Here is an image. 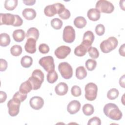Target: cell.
Segmentation results:
<instances>
[{"mask_svg": "<svg viewBox=\"0 0 125 125\" xmlns=\"http://www.w3.org/2000/svg\"><path fill=\"white\" fill-rule=\"evenodd\" d=\"M103 111L106 116L113 120H120L123 116L122 113L119 107L113 103L106 104L104 107Z\"/></svg>", "mask_w": 125, "mask_h": 125, "instance_id": "cell-1", "label": "cell"}, {"mask_svg": "<svg viewBox=\"0 0 125 125\" xmlns=\"http://www.w3.org/2000/svg\"><path fill=\"white\" fill-rule=\"evenodd\" d=\"M44 77V74L40 69H35L33 71L28 80L31 83L33 90H37L41 87L43 82Z\"/></svg>", "mask_w": 125, "mask_h": 125, "instance_id": "cell-2", "label": "cell"}, {"mask_svg": "<svg viewBox=\"0 0 125 125\" xmlns=\"http://www.w3.org/2000/svg\"><path fill=\"white\" fill-rule=\"evenodd\" d=\"M118 41L114 37H110L107 40L103 41L100 44L101 51L104 53H108L115 49L117 46Z\"/></svg>", "mask_w": 125, "mask_h": 125, "instance_id": "cell-3", "label": "cell"}, {"mask_svg": "<svg viewBox=\"0 0 125 125\" xmlns=\"http://www.w3.org/2000/svg\"><path fill=\"white\" fill-rule=\"evenodd\" d=\"M85 98L90 101L96 99L98 92L97 85L93 83H89L85 86Z\"/></svg>", "mask_w": 125, "mask_h": 125, "instance_id": "cell-4", "label": "cell"}, {"mask_svg": "<svg viewBox=\"0 0 125 125\" xmlns=\"http://www.w3.org/2000/svg\"><path fill=\"white\" fill-rule=\"evenodd\" d=\"M96 9L100 12L104 13H111L114 10L113 4L109 1L106 0H98L95 5Z\"/></svg>", "mask_w": 125, "mask_h": 125, "instance_id": "cell-5", "label": "cell"}, {"mask_svg": "<svg viewBox=\"0 0 125 125\" xmlns=\"http://www.w3.org/2000/svg\"><path fill=\"white\" fill-rule=\"evenodd\" d=\"M40 65L47 72H50L55 70V64L54 59L51 56L42 57L39 61Z\"/></svg>", "mask_w": 125, "mask_h": 125, "instance_id": "cell-6", "label": "cell"}, {"mask_svg": "<svg viewBox=\"0 0 125 125\" xmlns=\"http://www.w3.org/2000/svg\"><path fill=\"white\" fill-rule=\"evenodd\" d=\"M59 71L63 78L70 79L73 75V69L69 63L67 62H61L58 66Z\"/></svg>", "mask_w": 125, "mask_h": 125, "instance_id": "cell-7", "label": "cell"}, {"mask_svg": "<svg viewBox=\"0 0 125 125\" xmlns=\"http://www.w3.org/2000/svg\"><path fill=\"white\" fill-rule=\"evenodd\" d=\"M21 103L20 101L14 98H12L8 102V113L11 116L14 117L19 114Z\"/></svg>", "mask_w": 125, "mask_h": 125, "instance_id": "cell-8", "label": "cell"}, {"mask_svg": "<svg viewBox=\"0 0 125 125\" xmlns=\"http://www.w3.org/2000/svg\"><path fill=\"white\" fill-rule=\"evenodd\" d=\"M63 40L66 43H72L75 39V31L72 26L68 25L64 27L62 34Z\"/></svg>", "mask_w": 125, "mask_h": 125, "instance_id": "cell-9", "label": "cell"}, {"mask_svg": "<svg viewBox=\"0 0 125 125\" xmlns=\"http://www.w3.org/2000/svg\"><path fill=\"white\" fill-rule=\"evenodd\" d=\"M16 21V15L10 13H0V25L5 24L7 25H11L12 26L15 24Z\"/></svg>", "mask_w": 125, "mask_h": 125, "instance_id": "cell-10", "label": "cell"}, {"mask_svg": "<svg viewBox=\"0 0 125 125\" xmlns=\"http://www.w3.org/2000/svg\"><path fill=\"white\" fill-rule=\"evenodd\" d=\"M71 48L65 45H62L58 47L55 51V55L59 59H65L70 53Z\"/></svg>", "mask_w": 125, "mask_h": 125, "instance_id": "cell-11", "label": "cell"}, {"mask_svg": "<svg viewBox=\"0 0 125 125\" xmlns=\"http://www.w3.org/2000/svg\"><path fill=\"white\" fill-rule=\"evenodd\" d=\"M29 104L33 109L39 110L42 107L44 104V101L41 97L34 96L30 99Z\"/></svg>", "mask_w": 125, "mask_h": 125, "instance_id": "cell-12", "label": "cell"}, {"mask_svg": "<svg viewBox=\"0 0 125 125\" xmlns=\"http://www.w3.org/2000/svg\"><path fill=\"white\" fill-rule=\"evenodd\" d=\"M94 38L95 36L93 33L91 31H87L83 34L82 43L89 48L91 46Z\"/></svg>", "mask_w": 125, "mask_h": 125, "instance_id": "cell-13", "label": "cell"}, {"mask_svg": "<svg viewBox=\"0 0 125 125\" xmlns=\"http://www.w3.org/2000/svg\"><path fill=\"white\" fill-rule=\"evenodd\" d=\"M36 40L33 38H28L25 44L24 48L25 51L30 54H33L36 51Z\"/></svg>", "mask_w": 125, "mask_h": 125, "instance_id": "cell-14", "label": "cell"}, {"mask_svg": "<svg viewBox=\"0 0 125 125\" xmlns=\"http://www.w3.org/2000/svg\"><path fill=\"white\" fill-rule=\"evenodd\" d=\"M81 103L77 100L71 101L67 105V110L71 114H75L80 109Z\"/></svg>", "mask_w": 125, "mask_h": 125, "instance_id": "cell-15", "label": "cell"}, {"mask_svg": "<svg viewBox=\"0 0 125 125\" xmlns=\"http://www.w3.org/2000/svg\"><path fill=\"white\" fill-rule=\"evenodd\" d=\"M68 90L67 84L63 82H61L57 84L55 87V91L56 93L60 96L65 95Z\"/></svg>", "mask_w": 125, "mask_h": 125, "instance_id": "cell-16", "label": "cell"}, {"mask_svg": "<svg viewBox=\"0 0 125 125\" xmlns=\"http://www.w3.org/2000/svg\"><path fill=\"white\" fill-rule=\"evenodd\" d=\"M44 13L46 16L49 17H52L57 14L58 9L56 3L45 6L44 9Z\"/></svg>", "mask_w": 125, "mask_h": 125, "instance_id": "cell-17", "label": "cell"}, {"mask_svg": "<svg viewBox=\"0 0 125 125\" xmlns=\"http://www.w3.org/2000/svg\"><path fill=\"white\" fill-rule=\"evenodd\" d=\"M88 19L92 21H97L101 17L100 12L96 8H91L88 10L87 13Z\"/></svg>", "mask_w": 125, "mask_h": 125, "instance_id": "cell-18", "label": "cell"}, {"mask_svg": "<svg viewBox=\"0 0 125 125\" xmlns=\"http://www.w3.org/2000/svg\"><path fill=\"white\" fill-rule=\"evenodd\" d=\"M23 17L27 20H32L36 17V12L32 8H25L22 12Z\"/></svg>", "mask_w": 125, "mask_h": 125, "instance_id": "cell-19", "label": "cell"}, {"mask_svg": "<svg viewBox=\"0 0 125 125\" xmlns=\"http://www.w3.org/2000/svg\"><path fill=\"white\" fill-rule=\"evenodd\" d=\"M12 36L15 41L16 42H21L24 40L26 35L22 29H17L13 32Z\"/></svg>", "mask_w": 125, "mask_h": 125, "instance_id": "cell-20", "label": "cell"}, {"mask_svg": "<svg viewBox=\"0 0 125 125\" xmlns=\"http://www.w3.org/2000/svg\"><path fill=\"white\" fill-rule=\"evenodd\" d=\"M33 89L32 85L28 80L22 83L20 87L19 91L24 94H27Z\"/></svg>", "mask_w": 125, "mask_h": 125, "instance_id": "cell-21", "label": "cell"}, {"mask_svg": "<svg viewBox=\"0 0 125 125\" xmlns=\"http://www.w3.org/2000/svg\"><path fill=\"white\" fill-rule=\"evenodd\" d=\"M88 48L83 44L82 43L79 46H77L74 49V54L79 57H82L85 55Z\"/></svg>", "mask_w": 125, "mask_h": 125, "instance_id": "cell-22", "label": "cell"}, {"mask_svg": "<svg viewBox=\"0 0 125 125\" xmlns=\"http://www.w3.org/2000/svg\"><path fill=\"white\" fill-rule=\"evenodd\" d=\"M39 31L37 28L35 27H31L27 30L26 37L27 39L32 38L37 41L39 37Z\"/></svg>", "mask_w": 125, "mask_h": 125, "instance_id": "cell-23", "label": "cell"}, {"mask_svg": "<svg viewBox=\"0 0 125 125\" xmlns=\"http://www.w3.org/2000/svg\"><path fill=\"white\" fill-rule=\"evenodd\" d=\"M87 21L83 17L79 16L74 20V24L78 28H83L86 24Z\"/></svg>", "mask_w": 125, "mask_h": 125, "instance_id": "cell-24", "label": "cell"}, {"mask_svg": "<svg viewBox=\"0 0 125 125\" xmlns=\"http://www.w3.org/2000/svg\"><path fill=\"white\" fill-rule=\"evenodd\" d=\"M10 43V38L9 35L5 33L0 34V45L5 47L8 46Z\"/></svg>", "mask_w": 125, "mask_h": 125, "instance_id": "cell-25", "label": "cell"}, {"mask_svg": "<svg viewBox=\"0 0 125 125\" xmlns=\"http://www.w3.org/2000/svg\"><path fill=\"white\" fill-rule=\"evenodd\" d=\"M87 76V72L85 68L83 66L77 67L76 69V76L79 80L85 78Z\"/></svg>", "mask_w": 125, "mask_h": 125, "instance_id": "cell-26", "label": "cell"}, {"mask_svg": "<svg viewBox=\"0 0 125 125\" xmlns=\"http://www.w3.org/2000/svg\"><path fill=\"white\" fill-rule=\"evenodd\" d=\"M33 63L32 58L29 56H24L22 57L21 60V63L22 67L24 68L30 67Z\"/></svg>", "mask_w": 125, "mask_h": 125, "instance_id": "cell-27", "label": "cell"}, {"mask_svg": "<svg viewBox=\"0 0 125 125\" xmlns=\"http://www.w3.org/2000/svg\"><path fill=\"white\" fill-rule=\"evenodd\" d=\"M17 0H6L4 2L5 8L9 11H12L15 9V8L17 6Z\"/></svg>", "mask_w": 125, "mask_h": 125, "instance_id": "cell-28", "label": "cell"}, {"mask_svg": "<svg viewBox=\"0 0 125 125\" xmlns=\"http://www.w3.org/2000/svg\"><path fill=\"white\" fill-rule=\"evenodd\" d=\"M83 114L86 116L91 115L94 112L93 106L89 104H86L83 105L82 108Z\"/></svg>", "mask_w": 125, "mask_h": 125, "instance_id": "cell-29", "label": "cell"}, {"mask_svg": "<svg viewBox=\"0 0 125 125\" xmlns=\"http://www.w3.org/2000/svg\"><path fill=\"white\" fill-rule=\"evenodd\" d=\"M58 78V76L57 72L53 70V71L48 72L46 79L47 82L50 83H53L57 81Z\"/></svg>", "mask_w": 125, "mask_h": 125, "instance_id": "cell-30", "label": "cell"}, {"mask_svg": "<svg viewBox=\"0 0 125 125\" xmlns=\"http://www.w3.org/2000/svg\"><path fill=\"white\" fill-rule=\"evenodd\" d=\"M22 47L19 45H14L10 48L11 54L14 56H19L22 53Z\"/></svg>", "mask_w": 125, "mask_h": 125, "instance_id": "cell-31", "label": "cell"}, {"mask_svg": "<svg viewBox=\"0 0 125 125\" xmlns=\"http://www.w3.org/2000/svg\"><path fill=\"white\" fill-rule=\"evenodd\" d=\"M62 24L63 23L62 20L58 18H54L51 21V25L52 27L56 30L60 29L62 28Z\"/></svg>", "mask_w": 125, "mask_h": 125, "instance_id": "cell-32", "label": "cell"}, {"mask_svg": "<svg viewBox=\"0 0 125 125\" xmlns=\"http://www.w3.org/2000/svg\"><path fill=\"white\" fill-rule=\"evenodd\" d=\"M119 94V92L118 90L116 88H111L110 89L107 93V97L111 100H114L116 99Z\"/></svg>", "mask_w": 125, "mask_h": 125, "instance_id": "cell-33", "label": "cell"}, {"mask_svg": "<svg viewBox=\"0 0 125 125\" xmlns=\"http://www.w3.org/2000/svg\"><path fill=\"white\" fill-rule=\"evenodd\" d=\"M85 65L88 71H91L96 68L97 65V62L93 59H88L86 61Z\"/></svg>", "mask_w": 125, "mask_h": 125, "instance_id": "cell-34", "label": "cell"}, {"mask_svg": "<svg viewBox=\"0 0 125 125\" xmlns=\"http://www.w3.org/2000/svg\"><path fill=\"white\" fill-rule=\"evenodd\" d=\"M87 51L89 56L93 59H97L99 56V52L96 47L90 46L88 48Z\"/></svg>", "mask_w": 125, "mask_h": 125, "instance_id": "cell-35", "label": "cell"}, {"mask_svg": "<svg viewBox=\"0 0 125 125\" xmlns=\"http://www.w3.org/2000/svg\"><path fill=\"white\" fill-rule=\"evenodd\" d=\"M26 97H27V94L22 93L19 91L15 93V94L13 95V98L16 99L20 101L21 102H22L26 99Z\"/></svg>", "mask_w": 125, "mask_h": 125, "instance_id": "cell-36", "label": "cell"}, {"mask_svg": "<svg viewBox=\"0 0 125 125\" xmlns=\"http://www.w3.org/2000/svg\"><path fill=\"white\" fill-rule=\"evenodd\" d=\"M72 95L74 97H79L81 96L82 90L81 88L78 85H74L72 87L71 89Z\"/></svg>", "mask_w": 125, "mask_h": 125, "instance_id": "cell-37", "label": "cell"}, {"mask_svg": "<svg viewBox=\"0 0 125 125\" xmlns=\"http://www.w3.org/2000/svg\"><path fill=\"white\" fill-rule=\"evenodd\" d=\"M105 32V28L103 24H99L96 25L95 27V32L96 34L99 36H102L104 34Z\"/></svg>", "mask_w": 125, "mask_h": 125, "instance_id": "cell-38", "label": "cell"}, {"mask_svg": "<svg viewBox=\"0 0 125 125\" xmlns=\"http://www.w3.org/2000/svg\"><path fill=\"white\" fill-rule=\"evenodd\" d=\"M70 15L71 14L69 10L65 8L59 14V17L63 20H67L69 19L70 17Z\"/></svg>", "mask_w": 125, "mask_h": 125, "instance_id": "cell-39", "label": "cell"}, {"mask_svg": "<svg viewBox=\"0 0 125 125\" xmlns=\"http://www.w3.org/2000/svg\"><path fill=\"white\" fill-rule=\"evenodd\" d=\"M101 124V121L98 117H93L90 119L88 122V125H100Z\"/></svg>", "mask_w": 125, "mask_h": 125, "instance_id": "cell-40", "label": "cell"}, {"mask_svg": "<svg viewBox=\"0 0 125 125\" xmlns=\"http://www.w3.org/2000/svg\"><path fill=\"white\" fill-rule=\"evenodd\" d=\"M39 50L42 54H46L49 51V47L45 43H42L39 46Z\"/></svg>", "mask_w": 125, "mask_h": 125, "instance_id": "cell-41", "label": "cell"}, {"mask_svg": "<svg viewBox=\"0 0 125 125\" xmlns=\"http://www.w3.org/2000/svg\"><path fill=\"white\" fill-rule=\"evenodd\" d=\"M7 67V62L5 60L0 59V71H4Z\"/></svg>", "mask_w": 125, "mask_h": 125, "instance_id": "cell-42", "label": "cell"}, {"mask_svg": "<svg viewBox=\"0 0 125 125\" xmlns=\"http://www.w3.org/2000/svg\"><path fill=\"white\" fill-rule=\"evenodd\" d=\"M7 98L6 93L2 91H0V103H2L5 101Z\"/></svg>", "mask_w": 125, "mask_h": 125, "instance_id": "cell-43", "label": "cell"}, {"mask_svg": "<svg viewBox=\"0 0 125 125\" xmlns=\"http://www.w3.org/2000/svg\"><path fill=\"white\" fill-rule=\"evenodd\" d=\"M23 2L26 5H33L36 2L35 0H23Z\"/></svg>", "mask_w": 125, "mask_h": 125, "instance_id": "cell-44", "label": "cell"}, {"mask_svg": "<svg viewBox=\"0 0 125 125\" xmlns=\"http://www.w3.org/2000/svg\"><path fill=\"white\" fill-rule=\"evenodd\" d=\"M119 52L120 55L125 57V44H123L122 45L120 46L119 50Z\"/></svg>", "mask_w": 125, "mask_h": 125, "instance_id": "cell-45", "label": "cell"}, {"mask_svg": "<svg viewBox=\"0 0 125 125\" xmlns=\"http://www.w3.org/2000/svg\"><path fill=\"white\" fill-rule=\"evenodd\" d=\"M119 83L123 88H125V75H123L122 77H121L119 80Z\"/></svg>", "mask_w": 125, "mask_h": 125, "instance_id": "cell-46", "label": "cell"}]
</instances>
